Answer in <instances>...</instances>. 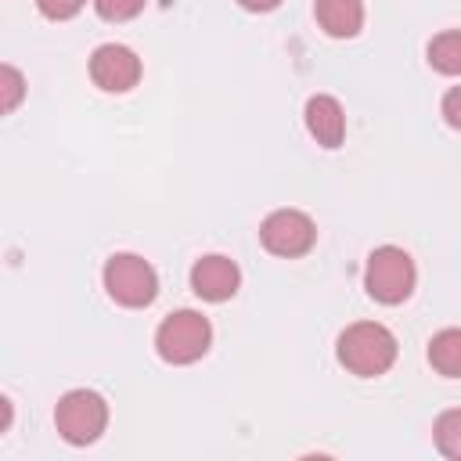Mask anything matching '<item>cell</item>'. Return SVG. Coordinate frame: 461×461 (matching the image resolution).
<instances>
[{"instance_id":"obj_7","label":"cell","mask_w":461,"mask_h":461,"mask_svg":"<svg viewBox=\"0 0 461 461\" xmlns=\"http://www.w3.org/2000/svg\"><path fill=\"white\" fill-rule=\"evenodd\" d=\"M90 79L108 94H126L140 79V58L126 43H101L90 54Z\"/></svg>"},{"instance_id":"obj_18","label":"cell","mask_w":461,"mask_h":461,"mask_svg":"<svg viewBox=\"0 0 461 461\" xmlns=\"http://www.w3.org/2000/svg\"><path fill=\"white\" fill-rule=\"evenodd\" d=\"M245 11H252V14H267V11H274L281 0H238Z\"/></svg>"},{"instance_id":"obj_14","label":"cell","mask_w":461,"mask_h":461,"mask_svg":"<svg viewBox=\"0 0 461 461\" xmlns=\"http://www.w3.org/2000/svg\"><path fill=\"white\" fill-rule=\"evenodd\" d=\"M25 97V76L14 65H0V112L11 115Z\"/></svg>"},{"instance_id":"obj_8","label":"cell","mask_w":461,"mask_h":461,"mask_svg":"<svg viewBox=\"0 0 461 461\" xmlns=\"http://www.w3.org/2000/svg\"><path fill=\"white\" fill-rule=\"evenodd\" d=\"M238 288H241V270H238V263L230 256L212 252V256L194 259V267H191V292L198 299H205V303H227Z\"/></svg>"},{"instance_id":"obj_11","label":"cell","mask_w":461,"mask_h":461,"mask_svg":"<svg viewBox=\"0 0 461 461\" xmlns=\"http://www.w3.org/2000/svg\"><path fill=\"white\" fill-rule=\"evenodd\" d=\"M429 364L443 378H461V328H443L429 339Z\"/></svg>"},{"instance_id":"obj_6","label":"cell","mask_w":461,"mask_h":461,"mask_svg":"<svg viewBox=\"0 0 461 461\" xmlns=\"http://www.w3.org/2000/svg\"><path fill=\"white\" fill-rule=\"evenodd\" d=\"M259 241L267 252L295 259L306 256L317 241V223L303 212V209H274L263 223H259Z\"/></svg>"},{"instance_id":"obj_12","label":"cell","mask_w":461,"mask_h":461,"mask_svg":"<svg viewBox=\"0 0 461 461\" xmlns=\"http://www.w3.org/2000/svg\"><path fill=\"white\" fill-rule=\"evenodd\" d=\"M429 65L443 76H461V29H447L429 40Z\"/></svg>"},{"instance_id":"obj_1","label":"cell","mask_w":461,"mask_h":461,"mask_svg":"<svg viewBox=\"0 0 461 461\" xmlns=\"http://www.w3.org/2000/svg\"><path fill=\"white\" fill-rule=\"evenodd\" d=\"M335 357L349 375L378 378L396 364V335L378 321H357L339 335Z\"/></svg>"},{"instance_id":"obj_15","label":"cell","mask_w":461,"mask_h":461,"mask_svg":"<svg viewBox=\"0 0 461 461\" xmlns=\"http://www.w3.org/2000/svg\"><path fill=\"white\" fill-rule=\"evenodd\" d=\"M94 11L104 22H130L144 11V0H94Z\"/></svg>"},{"instance_id":"obj_10","label":"cell","mask_w":461,"mask_h":461,"mask_svg":"<svg viewBox=\"0 0 461 461\" xmlns=\"http://www.w3.org/2000/svg\"><path fill=\"white\" fill-rule=\"evenodd\" d=\"M313 18L328 36L349 40L364 29V0H313Z\"/></svg>"},{"instance_id":"obj_2","label":"cell","mask_w":461,"mask_h":461,"mask_svg":"<svg viewBox=\"0 0 461 461\" xmlns=\"http://www.w3.org/2000/svg\"><path fill=\"white\" fill-rule=\"evenodd\" d=\"M101 281H104L108 299L119 303V306H126V310L151 306L155 295H158V274L137 252H115V256H108V263L101 270Z\"/></svg>"},{"instance_id":"obj_17","label":"cell","mask_w":461,"mask_h":461,"mask_svg":"<svg viewBox=\"0 0 461 461\" xmlns=\"http://www.w3.org/2000/svg\"><path fill=\"white\" fill-rule=\"evenodd\" d=\"M439 112H443L447 126L461 130V86H450V90L443 94V104H439Z\"/></svg>"},{"instance_id":"obj_16","label":"cell","mask_w":461,"mask_h":461,"mask_svg":"<svg viewBox=\"0 0 461 461\" xmlns=\"http://www.w3.org/2000/svg\"><path fill=\"white\" fill-rule=\"evenodd\" d=\"M83 4H86V0H36L40 14L50 18V22H68V18H76V14L83 11Z\"/></svg>"},{"instance_id":"obj_9","label":"cell","mask_w":461,"mask_h":461,"mask_svg":"<svg viewBox=\"0 0 461 461\" xmlns=\"http://www.w3.org/2000/svg\"><path fill=\"white\" fill-rule=\"evenodd\" d=\"M306 130L321 148H339L346 137V112L331 94H313L303 108Z\"/></svg>"},{"instance_id":"obj_3","label":"cell","mask_w":461,"mask_h":461,"mask_svg":"<svg viewBox=\"0 0 461 461\" xmlns=\"http://www.w3.org/2000/svg\"><path fill=\"white\" fill-rule=\"evenodd\" d=\"M414 281H418L414 259H411V252H403L400 245H378V249L367 256L364 288H367V295H371L375 303L396 306V303L411 299Z\"/></svg>"},{"instance_id":"obj_13","label":"cell","mask_w":461,"mask_h":461,"mask_svg":"<svg viewBox=\"0 0 461 461\" xmlns=\"http://www.w3.org/2000/svg\"><path fill=\"white\" fill-rule=\"evenodd\" d=\"M432 439H436V450L443 457H454L461 461V407H450L436 418L432 425Z\"/></svg>"},{"instance_id":"obj_4","label":"cell","mask_w":461,"mask_h":461,"mask_svg":"<svg viewBox=\"0 0 461 461\" xmlns=\"http://www.w3.org/2000/svg\"><path fill=\"white\" fill-rule=\"evenodd\" d=\"M209 346H212V324L198 310H176L155 331V349L173 367L202 360L209 353Z\"/></svg>"},{"instance_id":"obj_5","label":"cell","mask_w":461,"mask_h":461,"mask_svg":"<svg viewBox=\"0 0 461 461\" xmlns=\"http://www.w3.org/2000/svg\"><path fill=\"white\" fill-rule=\"evenodd\" d=\"M108 425V403L94 389H68L54 407V429L72 447H90Z\"/></svg>"}]
</instances>
